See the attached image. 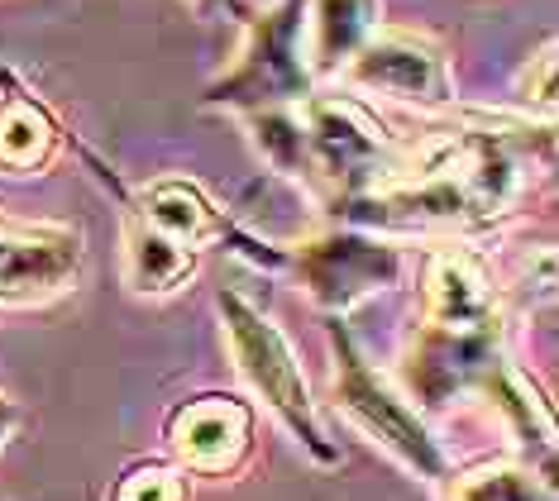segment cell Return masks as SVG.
Here are the masks:
<instances>
[{
    "label": "cell",
    "instance_id": "6da1fadb",
    "mask_svg": "<svg viewBox=\"0 0 559 501\" xmlns=\"http://www.w3.org/2000/svg\"><path fill=\"white\" fill-rule=\"evenodd\" d=\"M536 153L550 158V124L531 115L430 120L416 134H397L388 177L335 211V220L373 235H483L521 201Z\"/></svg>",
    "mask_w": 559,
    "mask_h": 501
},
{
    "label": "cell",
    "instance_id": "7a4b0ae2",
    "mask_svg": "<svg viewBox=\"0 0 559 501\" xmlns=\"http://www.w3.org/2000/svg\"><path fill=\"white\" fill-rule=\"evenodd\" d=\"M245 44L235 62L206 86L201 106L230 115H263L301 106L316 92V76L307 62V0H273L263 10L239 5Z\"/></svg>",
    "mask_w": 559,
    "mask_h": 501
},
{
    "label": "cell",
    "instance_id": "3957f363",
    "mask_svg": "<svg viewBox=\"0 0 559 501\" xmlns=\"http://www.w3.org/2000/svg\"><path fill=\"white\" fill-rule=\"evenodd\" d=\"M215 306H221L225 344H230V358H235L239 378H245V387L283 420L292 430V440L307 449L316 464H340V449L330 444L321 416H316L307 378H301V363H297V354H292L287 334L253 301L239 297V291H221Z\"/></svg>",
    "mask_w": 559,
    "mask_h": 501
},
{
    "label": "cell",
    "instance_id": "277c9868",
    "mask_svg": "<svg viewBox=\"0 0 559 501\" xmlns=\"http://www.w3.org/2000/svg\"><path fill=\"white\" fill-rule=\"evenodd\" d=\"M283 267H292V277L307 287L316 306H325L330 315H345L373 291L397 287L406 259L388 235L359 225H330L283 249Z\"/></svg>",
    "mask_w": 559,
    "mask_h": 501
},
{
    "label": "cell",
    "instance_id": "5b68a950",
    "mask_svg": "<svg viewBox=\"0 0 559 501\" xmlns=\"http://www.w3.org/2000/svg\"><path fill=\"white\" fill-rule=\"evenodd\" d=\"M330 344H335V406L359 426L364 434H373L397 464H406L416 478L440 482L450 478V458L440 454V444L430 440V430L421 426L412 402H402L373 372V363L359 354L354 334L340 325H330Z\"/></svg>",
    "mask_w": 559,
    "mask_h": 501
},
{
    "label": "cell",
    "instance_id": "8992f818",
    "mask_svg": "<svg viewBox=\"0 0 559 501\" xmlns=\"http://www.w3.org/2000/svg\"><path fill=\"white\" fill-rule=\"evenodd\" d=\"M92 167L120 196L124 215H139L144 225H154L158 235H168L173 243H182V249L201 253V249H211V243H225V249H235L239 259H249L253 267H283V249L269 239H253L249 229H239L230 215L211 201V191L201 187L197 177L168 172V177H154V182H144V187H120L96 158H92Z\"/></svg>",
    "mask_w": 559,
    "mask_h": 501
},
{
    "label": "cell",
    "instance_id": "52a82bcc",
    "mask_svg": "<svg viewBox=\"0 0 559 501\" xmlns=\"http://www.w3.org/2000/svg\"><path fill=\"white\" fill-rule=\"evenodd\" d=\"M335 82H345L349 92L388 96L416 110H450L454 106V72L450 53L440 38L426 29H402V24H378L364 38V48L340 68Z\"/></svg>",
    "mask_w": 559,
    "mask_h": 501
},
{
    "label": "cell",
    "instance_id": "ba28073f",
    "mask_svg": "<svg viewBox=\"0 0 559 501\" xmlns=\"http://www.w3.org/2000/svg\"><path fill=\"white\" fill-rule=\"evenodd\" d=\"M86 239L62 220H15L0 211V306L53 301L82 277Z\"/></svg>",
    "mask_w": 559,
    "mask_h": 501
},
{
    "label": "cell",
    "instance_id": "9c48e42d",
    "mask_svg": "<svg viewBox=\"0 0 559 501\" xmlns=\"http://www.w3.org/2000/svg\"><path fill=\"white\" fill-rule=\"evenodd\" d=\"M168 444L182 473L230 478L253 449V410L239 396H197L168 416Z\"/></svg>",
    "mask_w": 559,
    "mask_h": 501
},
{
    "label": "cell",
    "instance_id": "30bf717a",
    "mask_svg": "<svg viewBox=\"0 0 559 501\" xmlns=\"http://www.w3.org/2000/svg\"><path fill=\"white\" fill-rule=\"evenodd\" d=\"M68 148V130L24 76L0 72V172L39 177Z\"/></svg>",
    "mask_w": 559,
    "mask_h": 501
},
{
    "label": "cell",
    "instance_id": "8fae6325",
    "mask_svg": "<svg viewBox=\"0 0 559 501\" xmlns=\"http://www.w3.org/2000/svg\"><path fill=\"white\" fill-rule=\"evenodd\" d=\"M378 24H383V0H307V62L316 86L335 82Z\"/></svg>",
    "mask_w": 559,
    "mask_h": 501
},
{
    "label": "cell",
    "instance_id": "7c38bea8",
    "mask_svg": "<svg viewBox=\"0 0 559 501\" xmlns=\"http://www.w3.org/2000/svg\"><path fill=\"white\" fill-rule=\"evenodd\" d=\"M197 267L201 253L173 243L139 215H124V282H130L134 297H168L197 277Z\"/></svg>",
    "mask_w": 559,
    "mask_h": 501
},
{
    "label": "cell",
    "instance_id": "4fadbf2b",
    "mask_svg": "<svg viewBox=\"0 0 559 501\" xmlns=\"http://www.w3.org/2000/svg\"><path fill=\"white\" fill-rule=\"evenodd\" d=\"M450 501H555V482L516 458H488L450 473Z\"/></svg>",
    "mask_w": 559,
    "mask_h": 501
},
{
    "label": "cell",
    "instance_id": "5bb4252c",
    "mask_svg": "<svg viewBox=\"0 0 559 501\" xmlns=\"http://www.w3.org/2000/svg\"><path fill=\"white\" fill-rule=\"evenodd\" d=\"M110 501H187V473L173 464H139L116 482Z\"/></svg>",
    "mask_w": 559,
    "mask_h": 501
},
{
    "label": "cell",
    "instance_id": "9a60e30c",
    "mask_svg": "<svg viewBox=\"0 0 559 501\" xmlns=\"http://www.w3.org/2000/svg\"><path fill=\"white\" fill-rule=\"evenodd\" d=\"M536 72H540L536 82H531V76H521L516 96H521V106H526V110L536 106V110L550 115V106H555V38L536 53Z\"/></svg>",
    "mask_w": 559,
    "mask_h": 501
},
{
    "label": "cell",
    "instance_id": "2e32d148",
    "mask_svg": "<svg viewBox=\"0 0 559 501\" xmlns=\"http://www.w3.org/2000/svg\"><path fill=\"white\" fill-rule=\"evenodd\" d=\"M20 426H24V410H20L15 402H10V396H0V444H5Z\"/></svg>",
    "mask_w": 559,
    "mask_h": 501
},
{
    "label": "cell",
    "instance_id": "e0dca14e",
    "mask_svg": "<svg viewBox=\"0 0 559 501\" xmlns=\"http://www.w3.org/2000/svg\"><path fill=\"white\" fill-rule=\"evenodd\" d=\"M192 10L206 20H221V15H239V0H192Z\"/></svg>",
    "mask_w": 559,
    "mask_h": 501
}]
</instances>
